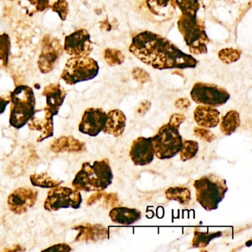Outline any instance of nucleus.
Returning a JSON list of instances; mask_svg holds the SVG:
<instances>
[{
  "label": "nucleus",
  "mask_w": 252,
  "mask_h": 252,
  "mask_svg": "<svg viewBox=\"0 0 252 252\" xmlns=\"http://www.w3.org/2000/svg\"><path fill=\"white\" fill-rule=\"evenodd\" d=\"M129 51L140 61L158 70L194 68L197 64L192 56L181 51L169 39L148 31L132 38Z\"/></svg>",
  "instance_id": "f257e3e1"
},
{
  "label": "nucleus",
  "mask_w": 252,
  "mask_h": 252,
  "mask_svg": "<svg viewBox=\"0 0 252 252\" xmlns=\"http://www.w3.org/2000/svg\"><path fill=\"white\" fill-rule=\"evenodd\" d=\"M113 174L107 158L95 160L93 164L85 162L72 181L73 188L79 191H104L113 182Z\"/></svg>",
  "instance_id": "f03ea898"
},
{
  "label": "nucleus",
  "mask_w": 252,
  "mask_h": 252,
  "mask_svg": "<svg viewBox=\"0 0 252 252\" xmlns=\"http://www.w3.org/2000/svg\"><path fill=\"white\" fill-rule=\"evenodd\" d=\"M10 125L20 129L32 119L36 110V98L31 87L19 85L10 94Z\"/></svg>",
  "instance_id": "7ed1b4c3"
},
{
  "label": "nucleus",
  "mask_w": 252,
  "mask_h": 252,
  "mask_svg": "<svg viewBox=\"0 0 252 252\" xmlns=\"http://www.w3.org/2000/svg\"><path fill=\"white\" fill-rule=\"evenodd\" d=\"M196 199L208 212L218 209L228 191L226 181L214 174L204 175L194 182Z\"/></svg>",
  "instance_id": "20e7f679"
},
{
  "label": "nucleus",
  "mask_w": 252,
  "mask_h": 252,
  "mask_svg": "<svg viewBox=\"0 0 252 252\" xmlns=\"http://www.w3.org/2000/svg\"><path fill=\"white\" fill-rule=\"evenodd\" d=\"M178 28L191 54L200 55L207 53V45L210 39L206 34L203 20L197 18V15L181 14L178 21Z\"/></svg>",
  "instance_id": "39448f33"
},
{
  "label": "nucleus",
  "mask_w": 252,
  "mask_h": 252,
  "mask_svg": "<svg viewBox=\"0 0 252 252\" xmlns=\"http://www.w3.org/2000/svg\"><path fill=\"white\" fill-rule=\"evenodd\" d=\"M99 71L98 63L89 57H73L69 59L61 75L67 85H74L96 77Z\"/></svg>",
  "instance_id": "423d86ee"
},
{
  "label": "nucleus",
  "mask_w": 252,
  "mask_h": 252,
  "mask_svg": "<svg viewBox=\"0 0 252 252\" xmlns=\"http://www.w3.org/2000/svg\"><path fill=\"white\" fill-rule=\"evenodd\" d=\"M155 156L160 159L172 158L179 153L183 139L179 129L169 124L163 125L155 136L152 137Z\"/></svg>",
  "instance_id": "0eeeda50"
},
{
  "label": "nucleus",
  "mask_w": 252,
  "mask_h": 252,
  "mask_svg": "<svg viewBox=\"0 0 252 252\" xmlns=\"http://www.w3.org/2000/svg\"><path fill=\"white\" fill-rule=\"evenodd\" d=\"M82 203V194L79 190L59 186L48 191L44 208L48 212H57L68 208L77 209L80 208Z\"/></svg>",
  "instance_id": "6e6552de"
},
{
  "label": "nucleus",
  "mask_w": 252,
  "mask_h": 252,
  "mask_svg": "<svg viewBox=\"0 0 252 252\" xmlns=\"http://www.w3.org/2000/svg\"><path fill=\"white\" fill-rule=\"evenodd\" d=\"M190 95L197 104L213 107L224 105L230 98L226 90L214 84L203 82L194 84Z\"/></svg>",
  "instance_id": "1a4fd4ad"
},
{
  "label": "nucleus",
  "mask_w": 252,
  "mask_h": 252,
  "mask_svg": "<svg viewBox=\"0 0 252 252\" xmlns=\"http://www.w3.org/2000/svg\"><path fill=\"white\" fill-rule=\"evenodd\" d=\"M63 47L58 39L48 35L44 37L38 62L39 70L42 73H50L54 70L63 54Z\"/></svg>",
  "instance_id": "9d476101"
},
{
  "label": "nucleus",
  "mask_w": 252,
  "mask_h": 252,
  "mask_svg": "<svg viewBox=\"0 0 252 252\" xmlns=\"http://www.w3.org/2000/svg\"><path fill=\"white\" fill-rule=\"evenodd\" d=\"M93 49L91 35L85 29L76 31L64 39V50L72 57H88Z\"/></svg>",
  "instance_id": "9b49d317"
},
{
  "label": "nucleus",
  "mask_w": 252,
  "mask_h": 252,
  "mask_svg": "<svg viewBox=\"0 0 252 252\" xmlns=\"http://www.w3.org/2000/svg\"><path fill=\"white\" fill-rule=\"evenodd\" d=\"M38 191L29 187H19L8 197V208L17 215L26 213L36 204Z\"/></svg>",
  "instance_id": "f8f14e48"
},
{
  "label": "nucleus",
  "mask_w": 252,
  "mask_h": 252,
  "mask_svg": "<svg viewBox=\"0 0 252 252\" xmlns=\"http://www.w3.org/2000/svg\"><path fill=\"white\" fill-rule=\"evenodd\" d=\"M107 121V113L101 108H88L84 112L79 125V132L95 137L102 132Z\"/></svg>",
  "instance_id": "ddd939ff"
},
{
  "label": "nucleus",
  "mask_w": 252,
  "mask_h": 252,
  "mask_svg": "<svg viewBox=\"0 0 252 252\" xmlns=\"http://www.w3.org/2000/svg\"><path fill=\"white\" fill-rule=\"evenodd\" d=\"M28 125L31 130L37 131L40 133L37 142H42L54 135V116L46 107L35 110Z\"/></svg>",
  "instance_id": "4468645a"
},
{
  "label": "nucleus",
  "mask_w": 252,
  "mask_h": 252,
  "mask_svg": "<svg viewBox=\"0 0 252 252\" xmlns=\"http://www.w3.org/2000/svg\"><path fill=\"white\" fill-rule=\"evenodd\" d=\"M129 156L136 166H146L151 163L155 156L152 137H138L134 140L131 145Z\"/></svg>",
  "instance_id": "2eb2a0df"
},
{
  "label": "nucleus",
  "mask_w": 252,
  "mask_h": 252,
  "mask_svg": "<svg viewBox=\"0 0 252 252\" xmlns=\"http://www.w3.org/2000/svg\"><path fill=\"white\" fill-rule=\"evenodd\" d=\"M42 95L46 98V108L53 116H57L67 96L65 90L60 83H51L44 88Z\"/></svg>",
  "instance_id": "dca6fc26"
},
{
  "label": "nucleus",
  "mask_w": 252,
  "mask_h": 252,
  "mask_svg": "<svg viewBox=\"0 0 252 252\" xmlns=\"http://www.w3.org/2000/svg\"><path fill=\"white\" fill-rule=\"evenodd\" d=\"M73 230H77L78 234L75 238L76 242H96L103 240L108 234L107 228L98 224L82 223L73 227Z\"/></svg>",
  "instance_id": "f3484780"
},
{
  "label": "nucleus",
  "mask_w": 252,
  "mask_h": 252,
  "mask_svg": "<svg viewBox=\"0 0 252 252\" xmlns=\"http://www.w3.org/2000/svg\"><path fill=\"white\" fill-rule=\"evenodd\" d=\"M220 112L210 106L200 105L194 112V119L199 126L214 128L220 123Z\"/></svg>",
  "instance_id": "a211bd4d"
},
{
  "label": "nucleus",
  "mask_w": 252,
  "mask_h": 252,
  "mask_svg": "<svg viewBox=\"0 0 252 252\" xmlns=\"http://www.w3.org/2000/svg\"><path fill=\"white\" fill-rule=\"evenodd\" d=\"M126 120L123 112L119 110H110L107 113V121L102 131L107 135L121 136L125 132Z\"/></svg>",
  "instance_id": "6ab92c4d"
},
{
  "label": "nucleus",
  "mask_w": 252,
  "mask_h": 252,
  "mask_svg": "<svg viewBox=\"0 0 252 252\" xmlns=\"http://www.w3.org/2000/svg\"><path fill=\"white\" fill-rule=\"evenodd\" d=\"M51 151L59 153H82L86 150L85 143L73 136H62L54 140L50 147Z\"/></svg>",
  "instance_id": "aec40b11"
},
{
  "label": "nucleus",
  "mask_w": 252,
  "mask_h": 252,
  "mask_svg": "<svg viewBox=\"0 0 252 252\" xmlns=\"http://www.w3.org/2000/svg\"><path fill=\"white\" fill-rule=\"evenodd\" d=\"M146 3L151 14L163 20H171L176 11L175 0H146Z\"/></svg>",
  "instance_id": "412c9836"
},
{
  "label": "nucleus",
  "mask_w": 252,
  "mask_h": 252,
  "mask_svg": "<svg viewBox=\"0 0 252 252\" xmlns=\"http://www.w3.org/2000/svg\"><path fill=\"white\" fill-rule=\"evenodd\" d=\"M110 219L115 223L129 225L135 223L141 218V212L138 209L116 206L109 213Z\"/></svg>",
  "instance_id": "4be33fe9"
},
{
  "label": "nucleus",
  "mask_w": 252,
  "mask_h": 252,
  "mask_svg": "<svg viewBox=\"0 0 252 252\" xmlns=\"http://www.w3.org/2000/svg\"><path fill=\"white\" fill-rule=\"evenodd\" d=\"M240 125V115L236 110H230L221 119L220 128L224 135H230L235 132Z\"/></svg>",
  "instance_id": "5701e85b"
},
{
  "label": "nucleus",
  "mask_w": 252,
  "mask_h": 252,
  "mask_svg": "<svg viewBox=\"0 0 252 252\" xmlns=\"http://www.w3.org/2000/svg\"><path fill=\"white\" fill-rule=\"evenodd\" d=\"M166 198L175 200L183 206H187L191 201V192L187 187H170L165 191Z\"/></svg>",
  "instance_id": "b1692460"
},
{
  "label": "nucleus",
  "mask_w": 252,
  "mask_h": 252,
  "mask_svg": "<svg viewBox=\"0 0 252 252\" xmlns=\"http://www.w3.org/2000/svg\"><path fill=\"white\" fill-rule=\"evenodd\" d=\"M31 182L33 187L44 189H53L59 187L63 181H56L53 179L46 172L39 174H33L30 176Z\"/></svg>",
  "instance_id": "393cba45"
},
{
  "label": "nucleus",
  "mask_w": 252,
  "mask_h": 252,
  "mask_svg": "<svg viewBox=\"0 0 252 252\" xmlns=\"http://www.w3.org/2000/svg\"><path fill=\"white\" fill-rule=\"evenodd\" d=\"M222 233L221 231L217 232H202L200 230L196 228L194 230V237H193L192 247L194 248H205L207 247L211 241L214 239L221 237Z\"/></svg>",
  "instance_id": "a878e982"
},
{
  "label": "nucleus",
  "mask_w": 252,
  "mask_h": 252,
  "mask_svg": "<svg viewBox=\"0 0 252 252\" xmlns=\"http://www.w3.org/2000/svg\"><path fill=\"white\" fill-rule=\"evenodd\" d=\"M198 143L191 140H186L183 141L182 147L180 150V157L183 161L191 160L197 155L198 152Z\"/></svg>",
  "instance_id": "bb28decb"
},
{
  "label": "nucleus",
  "mask_w": 252,
  "mask_h": 252,
  "mask_svg": "<svg viewBox=\"0 0 252 252\" xmlns=\"http://www.w3.org/2000/svg\"><path fill=\"white\" fill-rule=\"evenodd\" d=\"M177 7L184 15H197L200 8L198 0H175Z\"/></svg>",
  "instance_id": "cd10ccee"
},
{
  "label": "nucleus",
  "mask_w": 252,
  "mask_h": 252,
  "mask_svg": "<svg viewBox=\"0 0 252 252\" xmlns=\"http://www.w3.org/2000/svg\"><path fill=\"white\" fill-rule=\"evenodd\" d=\"M11 48V39L8 34L5 33L0 34V60H2L5 67L8 65Z\"/></svg>",
  "instance_id": "c85d7f7f"
},
{
  "label": "nucleus",
  "mask_w": 252,
  "mask_h": 252,
  "mask_svg": "<svg viewBox=\"0 0 252 252\" xmlns=\"http://www.w3.org/2000/svg\"><path fill=\"white\" fill-rule=\"evenodd\" d=\"M104 57L107 64L111 67L120 65L125 59L123 53L116 48H107L104 51Z\"/></svg>",
  "instance_id": "c756f323"
},
{
  "label": "nucleus",
  "mask_w": 252,
  "mask_h": 252,
  "mask_svg": "<svg viewBox=\"0 0 252 252\" xmlns=\"http://www.w3.org/2000/svg\"><path fill=\"white\" fill-rule=\"evenodd\" d=\"M241 51L234 48H223L218 53L220 60L225 64H232L240 60Z\"/></svg>",
  "instance_id": "7c9ffc66"
},
{
  "label": "nucleus",
  "mask_w": 252,
  "mask_h": 252,
  "mask_svg": "<svg viewBox=\"0 0 252 252\" xmlns=\"http://www.w3.org/2000/svg\"><path fill=\"white\" fill-rule=\"evenodd\" d=\"M54 12L57 13L63 21L66 20L68 14L69 6L66 0H57L51 7Z\"/></svg>",
  "instance_id": "2f4dec72"
},
{
  "label": "nucleus",
  "mask_w": 252,
  "mask_h": 252,
  "mask_svg": "<svg viewBox=\"0 0 252 252\" xmlns=\"http://www.w3.org/2000/svg\"><path fill=\"white\" fill-rule=\"evenodd\" d=\"M194 133L197 138H200L203 141H207V142H212L217 138L216 135L213 132L206 128L196 126L194 129Z\"/></svg>",
  "instance_id": "473e14b6"
},
{
  "label": "nucleus",
  "mask_w": 252,
  "mask_h": 252,
  "mask_svg": "<svg viewBox=\"0 0 252 252\" xmlns=\"http://www.w3.org/2000/svg\"><path fill=\"white\" fill-rule=\"evenodd\" d=\"M132 77L139 84H144L150 80V74L144 69L135 67L132 70Z\"/></svg>",
  "instance_id": "72a5a7b5"
},
{
  "label": "nucleus",
  "mask_w": 252,
  "mask_h": 252,
  "mask_svg": "<svg viewBox=\"0 0 252 252\" xmlns=\"http://www.w3.org/2000/svg\"><path fill=\"white\" fill-rule=\"evenodd\" d=\"M104 203L109 207H116L120 206L121 202L119 200L118 194L116 193H104Z\"/></svg>",
  "instance_id": "f704fd0d"
},
{
  "label": "nucleus",
  "mask_w": 252,
  "mask_h": 252,
  "mask_svg": "<svg viewBox=\"0 0 252 252\" xmlns=\"http://www.w3.org/2000/svg\"><path fill=\"white\" fill-rule=\"evenodd\" d=\"M32 5H34L36 11L42 12L48 8H51L49 0H28Z\"/></svg>",
  "instance_id": "c9c22d12"
},
{
  "label": "nucleus",
  "mask_w": 252,
  "mask_h": 252,
  "mask_svg": "<svg viewBox=\"0 0 252 252\" xmlns=\"http://www.w3.org/2000/svg\"><path fill=\"white\" fill-rule=\"evenodd\" d=\"M186 117L184 116V115L181 114V113H174V114L171 116L170 119H169V122L168 124L172 125L174 127L179 129L181 124L184 123Z\"/></svg>",
  "instance_id": "e433bc0d"
},
{
  "label": "nucleus",
  "mask_w": 252,
  "mask_h": 252,
  "mask_svg": "<svg viewBox=\"0 0 252 252\" xmlns=\"http://www.w3.org/2000/svg\"><path fill=\"white\" fill-rule=\"evenodd\" d=\"M72 250L71 248L70 247L69 245L66 243H60V244L54 245V246H51L48 249H45L44 251H50V252H70Z\"/></svg>",
  "instance_id": "4c0bfd02"
},
{
  "label": "nucleus",
  "mask_w": 252,
  "mask_h": 252,
  "mask_svg": "<svg viewBox=\"0 0 252 252\" xmlns=\"http://www.w3.org/2000/svg\"><path fill=\"white\" fill-rule=\"evenodd\" d=\"M175 107L178 110H185L191 106V102L187 98H178L175 103Z\"/></svg>",
  "instance_id": "58836bf2"
},
{
  "label": "nucleus",
  "mask_w": 252,
  "mask_h": 252,
  "mask_svg": "<svg viewBox=\"0 0 252 252\" xmlns=\"http://www.w3.org/2000/svg\"><path fill=\"white\" fill-rule=\"evenodd\" d=\"M150 107H151V103L150 101H147V100H144L140 104L139 107H138V110H137V113L138 114L141 115V116H144L147 111L150 109Z\"/></svg>",
  "instance_id": "ea45409f"
},
{
  "label": "nucleus",
  "mask_w": 252,
  "mask_h": 252,
  "mask_svg": "<svg viewBox=\"0 0 252 252\" xmlns=\"http://www.w3.org/2000/svg\"><path fill=\"white\" fill-rule=\"evenodd\" d=\"M103 194H104V193L101 192V191H97L95 194H92V195L89 197V199H88V202H87V204H88V206H91V205L96 203L98 200H99L101 198V197L103 196Z\"/></svg>",
  "instance_id": "a19ab883"
},
{
  "label": "nucleus",
  "mask_w": 252,
  "mask_h": 252,
  "mask_svg": "<svg viewBox=\"0 0 252 252\" xmlns=\"http://www.w3.org/2000/svg\"><path fill=\"white\" fill-rule=\"evenodd\" d=\"M10 103H11L10 99H5V98L0 96V115L2 114V113L5 112L7 106H8Z\"/></svg>",
  "instance_id": "79ce46f5"
}]
</instances>
